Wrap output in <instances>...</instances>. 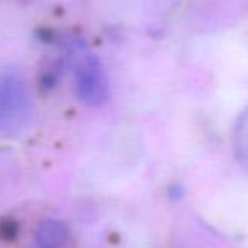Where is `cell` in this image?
Here are the masks:
<instances>
[{
  "label": "cell",
  "mask_w": 248,
  "mask_h": 248,
  "mask_svg": "<svg viewBox=\"0 0 248 248\" xmlns=\"http://www.w3.org/2000/svg\"><path fill=\"white\" fill-rule=\"evenodd\" d=\"M32 99L28 83L17 70L0 72V129L16 131L29 123Z\"/></svg>",
  "instance_id": "obj_1"
},
{
  "label": "cell",
  "mask_w": 248,
  "mask_h": 248,
  "mask_svg": "<svg viewBox=\"0 0 248 248\" xmlns=\"http://www.w3.org/2000/svg\"><path fill=\"white\" fill-rule=\"evenodd\" d=\"M73 75H75V90L80 100L90 106H99L107 99L109 82L104 66L93 55L85 51L77 53Z\"/></svg>",
  "instance_id": "obj_2"
},
{
  "label": "cell",
  "mask_w": 248,
  "mask_h": 248,
  "mask_svg": "<svg viewBox=\"0 0 248 248\" xmlns=\"http://www.w3.org/2000/svg\"><path fill=\"white\" fill-rule=\"evenodd\" d=\"M66 228L60 221H45L38 230L34 248H65L66 243Z\"/></svg>",
  "instance_id": "obj_3"
},
{
  "label": "cell",
  "mask_w": 248,
  "mask_h": 248,
  "mask_svg": "<svg viewBox=\"0 0 248 248\" xmlns=\"http://www.w3.org/2000/svg\"><path fill=\"white\" fill-rule=\"evenodd\" d=\"M236 152L243 162H248V110H245L236 126Z\"/></svg>",
  "instance_id": "obj_4"
}]
</instances>
